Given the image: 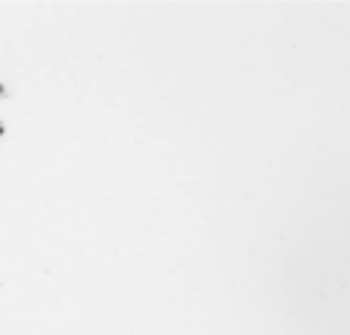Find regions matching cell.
Returning a JSON list of instances; mask_svg holds the SVG:
<instances>
[{"instance_id": "cell-1", "label": "cell", "mask_w": 350, "mask_h": 335, "mask_svg": "<svg viewBox=\"0 0 350 335\" xmlns=\"http://www.w3.org/2000/svg\"><path fill=\"white\" fill-rule=\"evenodd\" d=\"M3 130H6V127H3V121H0V136H3Z\"/></svg>"}, {"instance_id": "cell-2", "label": "cell", "mask_w": 350, "mask_h": 335, "mask_svg": "<svg viewBox=\"0 0 350 335\" xmlns=\"http://www.w3.org/2000/svg\"><path fill=\"white\" fill-rule=\"evenodd\" d=\"M0 96H3V84H0Z\"/></svg>"}]
</instances>
